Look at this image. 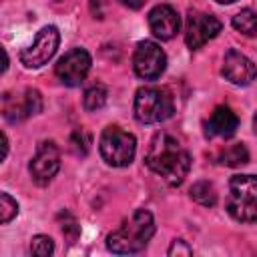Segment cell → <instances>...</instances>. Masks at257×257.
<instances>
[{"label": "cell", "mask_w": 257, "mask_h": 257, "mask_svg": "<svg viewBox=\"0 0 257 257\" xmlns=\"http://www.w3.org/2000/svg\"><path fill=\"white\" fill-rule=\"evenodd\" d=\"M145 165L167 185L177 187L185 181L191 169V155L177 137L157 133L145 155Z\"/></svg>", "instance_id": "1"}, {"label": "cell", "mask_w": 257, "mask_h": 257, "mask_svg": "<svg viewBox=\"0 0 257 257\" xmlns=\"http://www.w3.org/2000/svg\"><path fill=\"white\" fill-rule=\"evenodd\" d=\"M155 235V219L149 211L137 209L122 225L106 237V247L116 255L141 253Z\"/></svg>", "instance_id": "2"}, {"label": "cell", "mask_w": 257, "mask_h": 257, "mask_svg": "<svg viewBox=\"0 0 257 257\" xmlns=\"http://www.w3.org/2000/svg\"><path fill=\"white\" fill-rule=\"evenodd\" d=\"M227 211L239 223L257 221V177L235 175L229 181Z\"/></svg>", "instance_id": "3"}, {"label": "cell", "mask_w": 257, "mask_h": 257, "mask_svg": "<svg viewBox=\"0 0 257 257\" xmlns=\"http://www.w3.org/2000/svg\"><path fill=\"white\" fill-rule=\"evenodd\" d=\"M135 118L143 124H157L173 116L175 112V102L169 90L159 88V86H143L135 94L133 102Z\"/></svg>", "instance_id": "4"}, {"label": "cell", "mask_w": 257, "mask_h": 257, "mask_svg": "<svg viewBox=\"0 0 257 257\" xmlns=\"http://www.w3.org/2000/svg\"><path fill=\"white\" fill-rule=\"evenodd\" d=\"M100 155L110 167H128L137 153V139L120 126H106L100 135Z\"/></svg>", "instance_id": "5"}, {"label": "cell", "mask_w": 257, "mask_h": 257, "mask_svg": "<svg viewBox=\"0 0 257 257\" xmlns=\"http://www.w3.org/2000/svg\"><path fill=\"white\" fill-rule=\"evenodd\" d=\"M58 44H60V32H58V28L52 26V24L42 26L38 30L34 42L20 50V62L26 68H40V66H44L56 54Z\"/></svg>", "instance_id": "6"}, {"label": "cell", "mask_w": 257, "mask_h": 257, "mask_svg": "<svg viewBox=\"0 0 257 257\" xmlns=\"http://www.w3.org/2000/svg\"><path fill=\"white\" fill-rule=\"evenodd\" d=\"M165 68H167V54L157 42L143 40L137 44L135 54H133V70L139 78L157 80L161 78Z\"/></svg>", "instance_id": "7"}, {"label": "cell", "mask_w": 257, "mask_h": 257, "mask_svg": "<svg viewBox=\"0 0 257 257\" xmlns=\"http://www.w3.org/2000/svg\"><path fill=\"white\" fill-rule=\"evenodd\" d=\"M221 28L223 24L215 14L191 10L187 14V24H185V42L191 50H199L203 44L213 40L221 32Z\"/></svg>", "instance_id": "8"}, {"label": "cell", "mask_w": 257, "mask_h": 257, "mask_svg": "<svg viewBox=\"0 0 257 257\" xmlns=\"http://www.w3.org/2000/svg\"><path fill=\"white\" fill-rule=\"evenodd\" d=\"M58 169H60V149L56 147L54 141H42L28 165L32 181L44 187L54 179Z\"/></svg>", "instance_id": "9"}, {"label": "cell", "mask_w": 257, "mask_h": 257, "mask_svg": "<svg viewBox=\"0 0 257 257\" xmlns=\"http://www.w3.org/2000/svg\"><path fill=\"white\" fill-rule=\"evenodd\" d=\"M90 64L92 58L84 48H70L68 52H64V56L58 58L54 72L64 86H78L86 78Z\"/></svg>", "instance_id": "10"}, {"label": "cell", "mask_w": 257, "mask_h": 257, "mask_svg": "<svg viewBox=\"0 0 257 257\" xmlns=\"http://www.w3.org/2000/svg\"><path fill=\"white\" fill-rule=\"evenodd\" d=\"M221 74L225 76V80H229L235 86H249L257 78V68L249 56L231 48L223 56Z\"/></svg>", "instance_id": "11"}, {"label": "cell", "mask_w": 257, "mask_h": 257, "mask_svg": "<svg viewBox=\"0 0 257 257\" xmlns=\"http://www.w3.org/2000/svg\"><path fill=\"white\" fill-rule=\"evenodd\" d=\"M40 110H42V96L36 88H26L20 94V98L4 94L2 112H4V118L10 122H20L32 114H38Z\"/></svg>", "instance_id": "12"}, {"label": "cell", "mask_w": 257, "mask_h": 257, "mask_svg": "<svg viewBox=\"0 0 257 257\" xmlns=\"http://www.w3.org/2000/svg\"><path fill=\"white\" fill-rule=\"evenodd\" d=\"M147 22H149L151 32L161 40H171L181 28V18H179L177 10L169 4H157L149 12Z\"/></svg>", "instance_id": "13"}, {"label": "cell", "mask_w": 257, "mask_h": 257, "mask_svg": "<svg viewBox=\"0 0 257 257\" xmlns=\"http://www.w3.org/2000/svg\"><path fill=\"white\" fill-rule=\"evenodd\" d=\"M239 128V118L237 114L229 108V106H217L207 124H205V135L207 137H221V139H229L237 133Z\"/></svg>", "instance_id": "14"}, {"label": "cell", "mask_w": 257, "mask_h": 257, "mask_svg": "<svg viewBox=\"0 0 257 257\" xmlns=\"http://www.w3.org/2000/svg\"><path fill=\"white\" fill-rule=\"evenodd\" d=\"M219 161H221V165H227V167H241V165L249 163V151L243 143H233L221 151Z\"/></svg>", "instance_id": "15"}, {"label": "cell", "mask_w": 257, "mask_h": 257, "mask_svg": "<svg viewBox=\"0 0 257 257\" xmlns=\"http://www.w3.org/2000/svg\"><path fill=\"white\" fill-rule=\"evenodd\" d=\"M191 199L203 207H213L217 205V189L211 181H197L191 187Z\"/></svg>", "instance_id": "16"}, {"label": "cell", "mask_w": 257, "mask_h": 257, "mask_svg": "<svg viewBox=\"0 0 257 257\" xmlns=\"http://www.w3.org/2000/svg\"><path fill=\"white\" fill-rule=\"evenodd\" d=\"M233 28L245 36H255L257 34V12L253 8H243L233 16Z\"/></svg>", "instance_id": "17"}, {"label": "cell", "mask_w": 257, "mask_h": 257, "mask_svg": "<svg viewBox=\"0 0 257 257\" xmlns=\"http://www.w3.org/2000/svg\"><path fill=\"white\" fill-rule=\"evenodd\" d=\"M106 98H108L106 86L100 84V82H96V84H92L90 88H86L84 98H82V104H84L86 110L94 112V110H100V108L106 104Z\"/></svg>", "instance_id": "18"}, {"label": "cell", "mask_w": 257, "mask_h": 257, "mask_svg": "<svg viewBox=\"0 0 257 257\" xmlns=\"http://www.w3.org/2000/svg\"><path fill=\"white\" fill-rule=\"evenodd\" d=\"M30 253L38 257H48L54 253V241L48 235H36L30 241Z\"/></svg>", "instance_id": "19"}, {"label": "cell", "mask_w": 257, "mask_h": 257, "mask_svg": "<svg viewBox=\"0 0 257 257\" xmlns=\"http://www.w3.org/2000/svg\"><path fill=\"white\" fill-rule=\"evenodd\" d=\"M16 215H18V203L8 193H2L0 195V221H2V225L10 223Z\"/></svg>", "instance_id": "20"}, {"label": "cell", "mask_w": 257, "mask_h": 257, "mask_svg": "<svg viewBox=\"0 0 257 257\" xmlns=\"http://www.w3.org/2000/svg\"><path fill=\"white\" fill-rule=\"evenodd\" d=\"M90 143H92V139H90V135H88L84 128H78V131H76V133H72V137H70L72 151H74L76 155H80V157H84V155L88 153Z\"/></svg>", "instance_id": "21"}, {"label": "cell", "mask_w": 257, "mask_h": 257, "mask_svg": "<svg viewBox=\"0 0 257 257\" xmlns=\"http://www.w3.org/2000/svg\"><path fill=\"white\" fill-rule=\"evenodd\" d=\"M62 235L64 237H68V241L70 243H74L76 241V237H78V233H80V229H78V225H76V221H74V217L72 215H68V223H62Z\"/></svg>", "instance_id": "22"}, {"label": "cell", "mask_w": 257, "mask_h": 257, "mask_svg": "<svg viewBox=\"0 0 257 257\" xmlns=\"http://www.w3.org/2000/svg\"><path fill=\"white\" fill-rule=\"evenodd\" d=\"M171 257H175V255H191L193 253V249L185 243V241H181V239H177V241H173L171 243V247H169V251H167Z\"/></svg>", "instance_id": "23"}, {"label": "cell", "mask_w": 257, "mask_h": 257, "mask_svg": "<svg viewBox=\"0 0 257 257\" xmlns=\"http://www.w3.org/2000/svg\"><path fill=\"white\" fill-rule=\"evenodd\" d=\"M122 6H126V8H131V10H139V8H143L145 6V2L147 0H118Z\"/></svg>", "instance_id": "24"}, {"label": "cell", "mask_w": 257, "mask_h": 257, "mask_svg": "<svg viewBox=\"0 0 257 257\" xmlns=\"http://www.w3.org/2000/svg\"><path fill=\"white\" fill-rule=\"evenodd\" d=\"M2 149H4L2 157L6 159V155H8V137H6V133H2Z\"/></svg>", "instance_id": "25"}, {"label": "cell", "mask_w": 257, "mask_h": 257, "mask_svg": "<svg viewBox=\"0 0 257 257\" xmlns=\"http://www.w3.org/2000/svg\"><path fill=\"white\" fill-rule=\"evenodd\" d=\"M253 131L257 133V114H255V118H253Z\"/></svg>", "instance_id": "26"}, {"label": "cell", "mask_w": 257, "mask_h": 257, "mask_svg": "<svg viewBox=\"0 0 257 257\" xmlns=\"http://www.w3.org/2000/svg\"><path fill=\"white\" fill-rule=\"evenodd\" d=\"M215 2H221V4H231V2H235V0H215Z\"/></svg>", "instance_id": "27"}]
</instances>
